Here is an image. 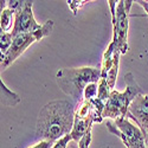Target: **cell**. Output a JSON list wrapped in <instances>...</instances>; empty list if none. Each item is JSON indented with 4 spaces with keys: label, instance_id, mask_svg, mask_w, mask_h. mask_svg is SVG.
Masks as SVG:
<instances>
[{
    "label": "cell",
    "instance_id": "cell-1",
    "mask_svg": "<svg viewBox=\"0 0 148 148\" xmlns=\"http://www.w3.org/2000/svg\"><path fill=\"white\" fill-rule=\"evenodd\" d=\"M76 104L66 100L46 103L38 114L36 123V138L39 141L57 142L71 134L75 122Z\"/></svg>",
    "mask_w": 148,
    "mask_h": 148
},
{
    "label": "cell",
    "instance_id": "cell-15",
    "mask_svg": "<svg viewBox=\"0 0 148 148\" xmlns=\"http://www.w3.org/2000/svg\"><path fill=\"white\" fill-rule=\"evenodd\" d=\"M87 3H88V1H68V5H69V7L72 10L73 14H76L77 12H78V10H79L82 6H84Z\"/></svg>",
    "mask_w": 148,
    "mask_h": 148
},
{
    "label": "cell",
    "instance_id": "cell-13",
    "mask_svg": "<svg viewBox=\"0 0 148 148\" xmlns=\"http://www.w3.org/2000/svg\"><path fill=\"white\" fill-rule=\"evenodd\" d=\"M12 43H13V34H12L11 32L1 31V34H0V51H1L0 58L4 57L7 53V51L10 50Z\"/></svg>",
    "mask_w": 148,
    "mask_h": 148
},
{
    "label": "cell",
    "instance_id": "cell-16",
    "mask_svg": "<svg viewBox=\"0 0 148 148\" xmlns=\"http://www.w3.org/2000/svg\"><path fill=\"white\" fill-rule=\"evenodd\" d=\"M53 142L50 141H39L38 143H36L34 146L30 147V148H52L53 147Z\"/></svg>",
    "mask_w": 148,
    "mask_h": 148
},
{
    "label": "cell",
    "instance_id": "cell-9",
    "mask_svg": "<svg viewBox=\"0 0 148 148\" xmlns=\"http://www.w3.org/2000/svg\"><path fill=\"white\" fill-rule=\"evenodd\" d=\"M0 87H1V104L6 107H13L20 102V97L16 92L10 90L3 81L0 82Z\"/></svg>",
    "mask_w": 148,
    "mask_h": 148
},
{
    "label": "cell",
    "instance_id": "cell-8",
    "mask_svg": "<svg viewBox=\"0 0 148 148\" xmlns=\"http://www.w3.org/2000/svg\"><path fill=\"white\" fill-rule=\"evenodd\" d=\"M127 117L133 120L143 133V135L148 134V96L140 94L135 97L132 102Z\"/></svg>",
    "mask_w": 148,
    "mask_h": 148
},
{
    "label": "cell",
    "instance_id": "cell-17",
    "mask_svg": "<svg viewBox=\"0 0 148 148\" xmlns=\"http://www.w3.org/2000/svg\"><path fill=\"white\" fill-rule=\"evenodd\" d=\"M136 4H139L145 11H146V14L148 16V1H143V0H139V1H135Z\"/></svg>",
    "mask_w": 148,
    "mask_h": 148
},
{
    "label": "cell",
    "instance_id": "cell-3",
    "mask_svg": "<svg viewBox=\"0 0 148 148\" xmlns=\"http://www.w3.org/2000/svg\"><path fill=\"white\" fill-rule=\"evenodd\" d=\"M109 7L112 11V23H113V39L104 51V57H113L114 52L121 55L128 51V30H129V10L134 1L132 0H120L116 1L110 0Z\"/></svg>",
    "mask_w": 148,
    "mask_h": 148
},
{
    "label": "cell",
    "instance_id": "cell-10",
    "mask_svg": "<svg viewBox=\"0 0 148 148\" xmlns=\"http://www.w3.org/2000/svg\"><path fill=\"white\" fill-rule=\"evenodd\" d=\"M120 56L121 53L119 52H114V60H113V65L110 68V70L108 71L106 79L109 84V87L114 90L115 83H116V78H117V73H119V64H120Z\"/></svg>",
    "mask_w": 148,
    "mask_h": 148
},
{
    "label": "cell",
    "instance_id": "cell-12",
    "mask_svg": "<svg viewBox=\"0 0 148 148\" xmlns=\"http://www.w3.org/2000/svg\"><path fill=\"white\" fill-rule=\"evenodd\" d=\"M112 88L109 87V84L106 78H102L98 82V92H97V98L103 103H107V101L110 97V92H112Z\"/></svg>",
    "mask_w": 148,
    "mask_h": 148
},
{
    "label": "cell",
    "instance_id": "cell-7",
    "mask_svg": "<svg viewBox=\"0 0 148 148\" xmlns=\"http://www.w3.org/2000/svg\"><path fill=\"white\" fill-rule=\"evenodd\" d=\"M32 1H21L20 7L14 12V23L11 33L14 36L20 33H30L38 31L43 25L37 23L32 12Z\"/></svg>",
    "mask_w": 148,
    "mask_h": 148
},
{
    "label": "cell",
    "instance_id": "cell-11",
    "mask_svg": "<svg viewBox=\"0 0 148 148\" xmlns=\"http://www.w3.org/2000/svg\"><path fill=\"white\" fill-rule=\"evenodd\" d=\"M12 20H14V11L11 8H5L1 11L0 14V26H1V31L8 32L10 29L12 27Z\"/></svg>",
    "mask_w": 148,
    "mask_h": 148
},
{
    "label": "cell",
    "instance_id": "cell-2",
    "mask_svg": "<svg viewBox=\"0 0 148 148\" xmlns=\"http://www.w3.org/2000/svg\"><path fill=\"white\" fill-rule=\"evenodd\" d=\"M101 77V68L96 66L60 69L56 73L58 87L65 95L72 98L75 104H78L84 100V89L90 83L100 82Z\"/></svg>",
    "mask_w": 148,
    "mask_h": 148
},
{
    "label": "cell",
    "instance_id": "cell-6",
    "mask_svg": "<svg viewBox=\"0 0 148 148\" xmlns=\"http://www.w3.org/2000/svg\"><path fill=\"white\" fill-rule=\"evenodd\" d=\"M106 126L110 133L122 140L127 148H146L142 130L136 125H133L128 117H121L114 122L107 121Z\"/></svg>",
    "mask_w": 148,
    "mask_h": 148
},
{
    "label": "cell",
    "instance_id": "cell-4",
    "mask_svg": "<svg viewBox=\"0 0 148 148\" xmlns=\"http://www.w3.org/2000/svg\"><path fill=\"white\" fill-rule=\"evenodd\" d=\"M125 82H126V91L120 92L116 90H112L110 92V97L107 101L103 110V119H112V120H117L121 117H127L128 109L132 104V102L135 100V97L138 95L142 94L141 88L135 81L132 72H128L125 76Z\"/></svg>",
    "mask_w": 148,
    "mask_h": 148
},
{
    "label": "cell",
    "instance_id": "cell-5",
    "mask_svg": "<svg viewBox=\"0 0 148 148\" xmlns=\"http://www.w3.org/2000/svg\"><path fill=\"white\" fill-rule=\"evenodd\" d=\"M53 25H55V23L52 20H47L43 25V27L38 31L30 32V33H20V34L14 36L13 43H12L10 50L4 57L0 58L1 59V65H0L1 66V71H4L7 66H10L19 56H21L30 45L47 37L52 32Z\"/></svg>",
    "mask_w": 148,
    "mask_h": 148
},
{
    "label": "cell",
    "instance_id": "cell-14",
    "mask_svg": "<svg viewBox=\"0 0 148 148\" xmlns=\"http://www.w3.org/2000/svg\"><path fill=\"white\" fill-rule=\"evenodd\" d=\"M97 92H98V84L97 83H90L87 88L84 89V100H94L97 97Z\"/></svg>",
    "mask_w": 148,
    "mask_h": 148
}]
</instances>
